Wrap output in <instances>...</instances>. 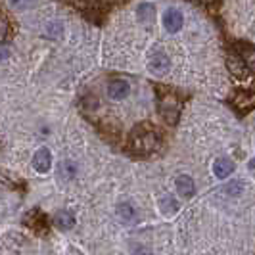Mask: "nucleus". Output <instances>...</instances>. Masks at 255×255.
Wrapping results in <instances>:
<instances>
[{
  "label": "nucleus",
  "instance_id": "obj_1",
  "mask_svg": "<svg viewBox=\"0 0 255 255\" xmlns=\"http://www.w3.org/2000/svg\"><path fill=\"white\" fill-rule=\"evenodd\" d=\"M157 146H159V138H157L155 130L150 127H148L146 132H142V130L136 128L132 132V136H130V150L136 155H148V153L155 152Z\"/></svg>",
  "mask_w": 255,
  "mask_h": 255
},
{
  "label": "nucleus",
  "instance_id": "obj_2",
  "mask_svg": "<svg viewBox=\"0 0 255 255\" xmlns=\"http://www.w3.org/2000/svg\"><path fill=\"white\" fill-rule=\"evenodd\" d=\"M159 115L169 125H177L180 117V102L175 94H165L159 98Z\"/></svg>",
  "mask_w": 255,
  "mask_h": 255
},
{
  "label": "nucleus",
  "instance_id": "obj_3",
  "mask_svg": "<svg viewBox=\"0 0 255 255\" xmlns=\"http://www.w3.org/2000/svg\"><path fill=\"white\" fill-rule=\"evenodd\" d=\"M182 23H184V17H182V13L177 10V8H169L163 15V25L169 33H177L182 29Z\"/></svg>",
  "mask_w": 255,
  "mask_h": 255
},
{
  "label": "nucleus",
  "instance_id": "obj_4",
  "mask_svg": "<svg viewBox=\"0 0 255 255\" xmlns=\"http://www.w3.org/2000/svg\"><path fill=\"white\" fill-rule=\"evenodd\" d=\"M128 90H130V87H128V83L125 79H114L108 85V96L112 100H123L128 94Z\"/></svg>",
  "mask_w": 255,
  "mask_h": 255
},
{
  "label": "nucleus",
  "instance_id": "obj_5",
  "mask_svg": "<svg viewBox=\"0 0 255 255\" xmlns=\"http://www.w3.org/2000/svg\"><path fill=\"white\" fill-rule=\"evenodd\" d=\"M52 165V153L48 148H40L35 155H33V167L37 173H46Z\"/></svg>",
  "mask_w": 255,
  "mask_h": 255
},
{
  "label": "nucleus",
  "instance_id": "obj_6",
  "mask_svg": "<svg viewBox=\"0 0 255 255\" xmlns=\"http://www.w3.org/2000/svg\"><path fill=\"white\" fill-rule=\"evenodd\" d=\"M148 67H150L152 73H157V75L165 73L167 69H169V58H167V54H163V52H153L152 56H150Z\"/></svg>",
  "mask_w": 255,
  "mask_h": 255
},
{
  "label": "nucleus",
  "instance_id": "obj_7",
  "mask_svg": "<svg viewBox=\"0 0 255 255\" xmlns=\"http://www.w3.org/2000/svg\"><path fill=\"white\" fill-rule=\"evenodd\" d=\"M234 171V163L230 161L229 157H219L217 161L213 163V173L217 179H227L230 177V173Z\"/></svg>",
  "mask_w": 255,
  "mask_h": 255
},
{
  "label": "nucleus",
  "instance_id": "obj_8",
  "mask_svg": "<svg viewBox=\"0 0 255 255\" xmlns=\"http://www.w3.org/2000/svg\"><path fill=\"white\" fill-rule=\"evenodd\" d=\"M136 17H138V21L144 23V25H150L153 19H155V6L150 4V2H144L138 6V10H136Z\"/></svg>",
  "mask_w": 255,
  "mask_h": 255
},
{
  "label": "nucleus",
  "instance_id": "obj_9",
  "mask_svg": "<svg viewBox=\"0 0 255 255\" xmlns=\"http://www.w3.org/2000/svg\"><path fill=\"white\" fill-rule=\"evenodd\" d=\"M177 190H179L180 196L192 198L196 194V184H194V180L188 175H180L179 179H177Z\"/></svg>",
  "mask_w": 255,
  "mask_h": 255
},
{
  "label": "nucleus",
  "instance_id": "obj_10",
  "mask_svg": "<svg viewBox=\"0 0 255 255\" xmlns=\"http://www.w3.org/2000/svg\"><path fill=\"white\" fill-rule=\"evenodd\" d=\"M240 58L244 60V64L248 65V69L255 73V48L250 44H242L240 46Z\"/></svg>",
  "mask_w": 255,
  "mask_h": 255
},
{
  "label": "nucleus",
  "instance_id": "obj_11",
  "mask_svg": "<svg viewBox=\"0 0 255 255\" xmlns=\"http://www.w3.org/2000/svg\"><path fill=\"white\" fill-rule=\"evenodd\" d=\"M227 64H229L230 71H232L234 75H238V77L246 75V71H250V69H248V65L244 64V60L240 58V56H238V58H236V56H230Z\"/></svg>",
  "mask_w": 255,
  "mask_h": 255
},
{
  "label": "nucleus",
  "instance_id": "obj_12",
  "mask_svg": "<svg viewBox=\"0 0 255 255\" xmlns=\"http://www.w3.org/2000/svg\"><path fill=\"white\" fill-rule=\"evenodd\" d=\"M56 225H58L60 229L69 230L73 225H75V217H73V213H71V211H60V213L56 215Z\"/></svg>",
  "mask_w": 255,
  "mask_h": 255
},
{
  "label": "nucleus",
  "instance_id": "obj_13",
  "mask_svg": "<svg viewBox=\"0 0 255 255\" xmlns=\"http://www.w3.org/2000/svg\"><path fill=\"white\" fill-rule=\"evenodd\" d=\"M117 215H119L121 221L130 223V221H134V219H136V209H134L130 204H121L119 207H117Z\"/></svg>",
  "mask_w": 255,
  "mask_h": 255
},
{
  "label": "nucleus",
  "instance_id": "obj_14",
  "mask_svg": "<svg viewBox=\"0 0 255 255\" xmlns=\"http://www.w3.org/2000/svg\"><path fill=\"white\" fill-rule=\"evenodd\" d=\"M246 188V184H244V180H230V184L225 186V192L229 194V196H240Z\"/></svg>",
  "mask_w": 255,
  "mask_h": 255
},
{
  "label": "nucleus",
  "instance_id": "obj_15",
  "mask_svg": "<svg viewBox=\"0 0 255 255\" xmlns=\"http://www.w3.org/2000/svg\"><path fill=\"white\" fill-rule=\"evenodd\" d=\"M161 209H163L165 215H173V213L179 209V204L175 202V198H165V200L161 202Z\"/></svg>",
  "mask_w": 255,
  "mask_h": 255
},
{
  "label": "nucleus",
  "instance_id": "obj_16",
  "mask_svg": "<svg viewBox=\"0 0 255 255\" xmlns=\"http://www.w3.org/2000/svg\"><path fill=\"white\" fill-rule=\"evenodd\" d=\"M60 173L64 175V177H67V179H73L77 173V167L73 161H64L62 165H60Z\"/></svg>",
  "mask_w": 255,
  "mask_h": 255
},
{
  "label": "nucleus",
  "instance_id": "obj_17",
  "mask_svg": "<svg viewBox=\"0 0 255 255\" xmlns=\"http://www.w3.org/2000/svg\"><path fill=\"white\" fill-rule=\"evenodd\" d=\"M10 4H12L13 8H17V10H25V8H29L33 4V0H10Z\"/></svg>",
  "mask_w": 255,
  "mask_h": 255
},
{
  "label": "nucleus",
  "instance_id": "obj_18",
  "mask_svg": "<svg viewBox=\"0 0 255 255\" xmlns=\"http://www.w3.org/2000/svg\"><path fill=\"white\" fill-rule=\"evenodd\" d=\"M46 33H48L50 37H60V35H62V25H60V23H50L48 29H46Z\"/></svg>",
  "mask_w": 255,
  "mask_h": 255
},
{
  "label": "nucleus",
  "instance_id": "obj_19",
  "mask_svg": "<svg viewBox=\"0 0 255 255\" xmlns=\"http://www.w3.org/2000/svg\"><path fill=\"white\" fill-rule=\"evenodd\" d=\"M132 255H152L146 248H136L134 252H132Z\"/></svg>",
  "mask_w": 255,
  "mask_h": 255
},
{
  "label": "nucleus",
  "instance_id": "obj_20",
  "mask_svg": "<svg viewBox=\"0 0 255 255\" xmlns=\"http://www.w3.org/2000/svg\"><path fill=\"white\" fill-rule=\"evenodd\" d=\"M250 169H255V157L252 159V161H250Z\"/></svg>",
  "mask_w": 255,
  "mask_h": 255
},
{
  "label": "nucleus",
  "instance_id": "obj_21",
  "mask_svg": "<svg viewBox=\"0 0 255 255\" xmlns=\"http://www.w3.org/2000/svg\"><path fill=\"white\" fill-rule=\"evenodd\" d=\"M198 2H204V4H207V2H211V0H198Z\"/></svg>",
  "mask_w": 255,
  "mask_h": 255
}]
</instances>
